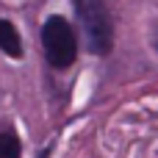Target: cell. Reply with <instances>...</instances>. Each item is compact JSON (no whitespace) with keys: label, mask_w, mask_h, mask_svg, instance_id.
Listing matches in <instances>:
<instances>
[{"label":"cell","mask_w":158,"mask_h":158,"mask_svg":"<svg viewBox=\"0 0 158 158\" xmlns=\"http://www.w3.org/2000/svg\"><path fill=\"white\" fill-rule=\"evenodd\" d=\"M75 11L86 36V47L94 56H106L111 50V14L106 0H75Z\"/></svg>","instance_id":"cell-1"},{"label":"cell","mask_w":158,"mask_h":158,"mask_svg":"<svg viewBox=\"0 0 158 158\" xmlns=\"http://www.w3.org/2000/svg\"><path fill=\"white\" fill-rule=\"evenodd\" d=\"M42 47H44V58L53 69H67L72 67L75 56H78V42L75 33L69 28V22L58 14L47 17L42 25Z\"/></svg>","instance_id":"cell-2"},{"label":"cell","mask_w":158,"mask_h":158,"mask_svg":"<svg viewBox=\"0 0 158 158\" xmlns=\"http://www.w3.org/2000/svg\"><path fill=\"white\" fill-rule=\"evenodd\" d=\"M0 50L11 58H19L22 56V42H19V33L17 28L8 22V19H0Z\"/></svg>","instance_id":"cell-3"},{"label":"cell","mask_w":158,"mask_h":158,"mask_svg":"<svg viewBox=\"0 0 158 158\" xmlns=\"http://www.w3.org/2000/svg\"><path fill=\"white\" fill-rule=\"evenodd\" d=\"M0 158H19V139L11 131L0 133Z\"/></svg>","instance_id":"cell-4"}]
</instances>
